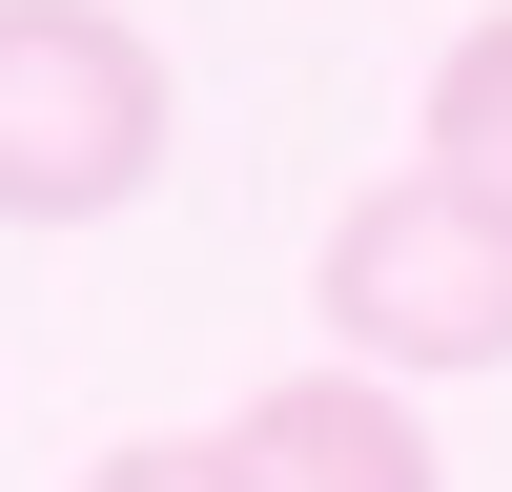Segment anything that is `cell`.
I'll return each mask as SVG.
<instances>
[{"instance_id":"6da1fadb","label":"cell","mask_w":512,"mask_h":492,"mask_svg":"<svg viewBox=\"0 0 512 492\" xmlns=\"http://www.w3.org/2000/svg\"><path fill=\"white\" fill-rule=\"evenodd\" d=\"M164 41L123 0H0V226H103L164 185Z\"/></svg>"},{"instance_id":"7a4b0ae2","label":"cell","mask_w":512,"mask_h":492,"mask_svg":"<svg viewBox=\"0 0 512 492\" xmlns=\"http://www.w3.org/2000/svg\"><path fill=\"white\" fill-rule=\"evenodd\" d=\"M308 308L349 369H512V205H472L451 164H390L328 205Z\"/></svg>"},{"instance_id":"3957f363","label":"cell","mask_w":512,"mask_h":492,"mask_svg":"<svg viewBox=\"0 0 512 492\" xmlns=\"http://www.w3.org/2000/svg\"><path fill=\"white\" fill-rule=\"evenodd\" d=\"M226 472L246 492H451L431 472V431H410V369H287V390H246L226 410Z\"/></svg>"},{"instance_id":"277c9868","label":"cell","mask_w":512,"mask_h":492,"mask_svg":"<svg viewBox=\"0 0 512 492\" xmlns=\"http://www.w3.org/2000/svg\"><path fill=\"white\" fill-rule=\"evenodd\" d=\"M410 164H451L472 205H512V0H492V21L431 62V144H410Z\"/></svg>"},{"instance_id":"5b68a950","label":"cell","mask_w":512,"mask_h":492,"mask_svg":"<svg viewBox=\"0 0 512 492\" xmlns=\"http://www.w3.org/2000/svg\"><path fill=\"white\" fill-rule=\"evenodd\" d=\"M82 492H246V472H226V431H123V451H82Z\"/></svg>"}]
</instances>
